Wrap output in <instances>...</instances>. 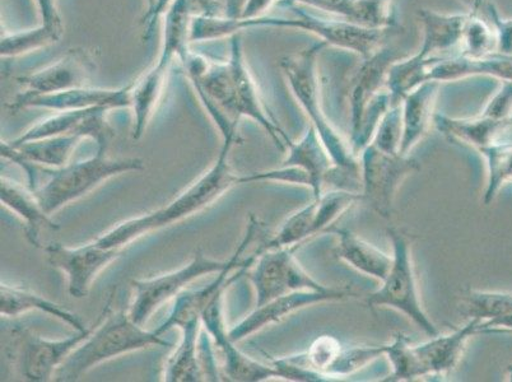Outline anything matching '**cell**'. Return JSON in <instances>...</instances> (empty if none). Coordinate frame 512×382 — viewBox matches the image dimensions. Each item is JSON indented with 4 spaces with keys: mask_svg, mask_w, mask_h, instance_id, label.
Wrapping results in <instances>:
<instances>
[{
    "mask_svg": "<svg viewBox=\"0 0 512 382\" xmlns=\"http://www.w3.org/2000/svg\"><path fill=\"white\" fill-rule=\"evenodd\" d=\"M479 153H482L487 166L483 203L490 206L498 193L506 185L512 184V143L497 142Z\"/></svg>",
    "mask_w": 512,
    "mask_h": 382,
    "instance_id": "obj_35",
    "label": "cell"
},
{
    "mask_svg": "<svg viewBox=\"0 0 512 382\" xmlns=\"http://www.w3.org/2000/svg\"><path fill=\"white\" fill-rule=\"evenodd\" d=\"M200 325H186L181 328V340L175 352L167 360L164 381L197 382L203 381V351L200 342Z\"/></svg>",
    "mask_w": 512,
    "mask_h": 382,
    "instance_id": "obj_31",
    "label": "cell"
},
{
    "mask_svg": "<svg viewBox=\"0 0 512 382\" xmlns=\"http://www.w3.org/2000/svg\"><path fill=\"white\" fill-rule=\"evenodd\" d=\"M512 332V314L501 318L484 321L479 325L478 334Z\"/></svg>",
    "mask_w": 512,
    "mask_h": 382,
    "instance_id": "obj_43",
    "label": "cell"
},
{
    "mask_svg": "<svg viewBox=\"0 0 512 382\" xmlns=\"http://www.w3.org/2000/svg\"><path fill=\"white\" fill-rule=\"evenodd\" d=\"M0 200H2L4 207L11 209L21 220L25 221L27 239L37 248L40 246L41 231L59 230L58 223L51 220L49 214L40 206L34 191L30 188H23L16 181L2 176V180H0Z\"/></svg>",
    "mask_w": 512,
    "mask_h": 382,
    "instance_id": "obj_27",
    "label": "cell"
},
{
    "mask_svg": "<svg viewBox=\"0 0 512 382\" xmlns=\"http://www.w3.org/2000/svg\"><path fill=\"white\" fill-rule=\"evenodd\" d=\"M115 297V291L111 292L105 302L99 318L86 332H77L72 337L50 340L32 333L31 330L17 325L12 332V342L8 347V356L13 361L18 372L26 380L45 382L54 380L55 372L67 360L69 354L79 344L90 337L96 326L109 315Z\"/></svg>",
    "mask_w": 512,
    "mask_h": 382,
    "instance_id": "obj_8",
    "label": "cell"
},
{
    "mask_svg": "<svg viewBox=\"0 0 512 382\" xmlns=\"http://www.w3.org/2000/svg\"><path fill=\"white\" fill-rule=\"evenodd\" d=\"M481 323V320L470 319L468 324L453 333L436 335L418 346L412 344L417 380L451 374L462 361L469 339L478 334Z\"/></svg>",
    "mask_w": 512,
    "mask_h": 382,
    "instance_id": "obj_19",
    "label": "cell"
},
{
    "mask_svg": "<svg viewBox=\"0 0 512 382\" xmlns=\"http://www.w3.org/2000/svg\"><path fill=\"white\" fill-rule=\"evenodd\" d=\"M29 311L45 312L63 323L72 326L76 332H86L87 326L73 312L63 309L44 296L37 295L29 288L2 282L0 287V314L7 318H16Z\"/></svg>",
    "mask_w": 512,
    "mask_h": 382,
    "instance_id": "obj_28",
    "label": "cell"
},
{
    "mask_svg": "<svg viewBox=\"0 0 512 382\" xmlns=\"http://www.w3.org/2000/svg\"><path fill=\"white\" fill-rule=\"evenodd\" d=\"M63 35V27L41 23L35 29L9 32L2 35L0 54L2 58H18L58 43Z\"/></svg>",
    "mask_w": 512,
    "mask_h": 382,
    "instance_id": "obj_34",
    "label": "cell"
},
{
    "mask_svg": "<svg viewBox=\"0 0 512 382\" xmlns=\"http://www.w3.org/2000/svg\"><path fill=\"white\" fill-rule=\"evenodd\" d=\"M230 64L232 87H234V111L235 118L240 121L242 118H249L262 127L269 137L276 143L281 151H287L292 143L273 115L265 106L258 85H256L253 74L246 62L244 46L240 34L231 37Z\"/></svg>",
    "mask_w": 512,
    "mask_h": 382,
    "instance_id": "obj_11",
    "label": "cell"
},
{
    "mask_svg": "<svg viewBox=\"0 0 512 382\" xmlns=\"http://www.w3.org/2000/svg\"><path fill=\"white\" fill-rule=\"evenodd\" d=\"M385 356L388 357L390 365L393 367V372L392 375L386 377L384 381L398 382L417 380L412 343L407 335L400 333L395 335L393 342L386 344Z\"/></svg>",
    "mask_w": 512,
    "mask_h": 382,
    "instance_id": "obj_38",
    "label": "cell"
},
{
    "mask_svg": "<svg viewBox=\"0 0 512 382\" xmlns=\"http://www.w3.org/2000/svg\"><path fill=\"white\" fill-rule=\"evenodd\" d=\"M40 170L48 180L32 191L40 206L51 216L74 200L85 197L111 177L144 170V162L141 158L114 160L106 157V149L97 148L96 155L88 160L67 163L59 169L40 166Z\"/></svg>",
    "mask_w": 512,
    "mask_h": 382,
    "instance_id": "obj_4",
    "label": "cell"
},
{
    "mask_svg": "<svg viewBox=\"0 0 512 382\" xmlns=\"http://www.w3.org/2000/svg\"><path fill=\"white\" fill-rule=\"evenodd\" d=\"M111 110L106 107H91V109L60 111L50 118L40 121L12 141L21 144L37 139L58 137V135H79L91 138L102 149H107L114 130L107 121Z\"/></svg>",
    "mask_w": 512,
    "mask_h": 382,
    "instance_id": "obj_13",
    "label": "cell"
},
{
    "mask_svg": "<svg viewBox=\"0 0 512 382\" xmlns=\"http://www.w3.org/2000/svg\"><path fill=\"white\" fill-rule=\"evenodd\" d=\"M335 235L338 237L335 255L339 259L365 276L375 278L380 282L384 281L392 267L393 255L384 253L383 250L376 248L351 231L337 230Z\"/></svg>",
    "mask_w": 512,
    "mask_h": 382,
    "instance_id": "obj_29",
    "label": "cell"
},
{
    "mask_svg": "<svg viewBox=\"0 0 512 382\" xmlns=\"http://www.w3.org/2000/svg\"><path fill=\"white\" fill-rule=\"evenodd\" d=\"M202 324L206 332L211 335L216 342L217 348L223 356V371H225L226 380L239 382H260L271 379H281L276 367L273 365H264L245 353H242L235 346L226 332L222 316V296L208 306L203 314Z\"/></svg>",
    "mask_w": 512,
    "mask_h": 382,
    "instance_id": "obj_17",
    "label": "cell"
},
{
    "mask_svg": "<svg viewBox=\"0 0 512 382\" xmlns=\"http://www.w3.org/2000/svg\"><path fill=\"white\" fill-rule=\"evenodd\" d=\"M460 55L472 59H482L498 53V36L495 25L479 12H469L465 21Z\"/></svg>",
    "mask_w": 512,
    "mask_h": 382,
    "instance_id": "obj_33",
    "label": "cell"
},
{
    "mask_svg": "<svg viewBox=\"0 0 512 382\" xmlns=\"http://www.w3.org/2000/svg\"><path fill=\"white\" fill-rule=\"evenodd\" d=\"M36 3L37 8H39L41 18H43V23H46V25L63 27L62 18L59 16L55 0H36Z\"/></svg>",
    "mask_w": 512,
    "mask_h": 382,
    "instance_id": "obj_42",
    "label": "cell"
},
{
    "mask_svg": "<svg viewBox=\"0 0 512 382\" xmlns=\"http://www.w3.org/2000/svg\"><path fill=\"white\" fill-rule=\"evenodd\" d=\"M440 83L425 82L407 93L402 100L403 137L400 155L409 156L412 149L430 132L435 123V107Z\"/></svg>",
    "mask_w": 512,
    "mask_h": 382,
    "instance_id": "obj_22",
    "label": "cell"
},
{
    "mask_svg": "<svg viewBox=\"0 0 512 382\" xmlns=\"http://www.w3.org/2000/svg\"><path fill=\"white\" fill-rule=\"evenodd\" d=\"M316 211H318V202L314 199L313 202L301 208L300 211L291 214L279 228L276 236L259 246L253 254L254 258L265 250L293 248V246L299 248L311 237L319 235L318 227H316Z\"/></svg>",
    "mask_w": 512,
    "mask_h": 382,
    "instance_id": "obj_32",
    "label": "cell"
},
{
    "mask_svg": "<svg viewBox=\"0 0 512 382\" xmlns=\"http://www.w3.org/2000/svg\"><path fill=\"white\" fill-rule=\"evenodd\" d=\"M361 203L384 218L392 216L395 195L403 181L420 171L409 156L389 155L369 144L360 155Z\"/></svg>",
    "mask_w": 512,
    "mask_h": 382,
    "instance_id": "obj_9",
    "label": "cell"
},
{
    "mask_svg": "<svg viewBox=\"0 0 512 382\" xmlns=\"http://www.w3.org/2000/svg\"><path fill=\"white\" fill-rule=\"evenodd\" d=\"M481 115L497 120L512 119V82L502 81Z\"/></svg>",
    "mask_w": 512,
    "mask_h": 382,
    "instance_id": "obj_39",
    "label": "cell"
},
{
    "mask_svg": "<svg viewBox=\"0 0 512 382\" xmlns=\"http://www.w3.org/2000/svg\"><path fill=\"white\" fill-rule=\"evenodd\" d=\"M488 18L496 27L498 36V53L512 55V20H505L493 6L488 7Z\"/></svg>",
    "mask_w": 512,
    "mask_h": 382,
    "instance_id": "obj_40",
    "label": "cell"
},
{
    "mask_svg": "<svg viewBox=\"0 0 512 382\" xmlns=\"http://www.w3.org/2000/svg\"><path fill=\"white\" fill-rule=\"evenodd\" d=\"M239 142V134L227 135L223 138V144L214 165L206 174L199 177L194 184L179 194L178 197L144 216L132 218V220L119 223L113 230L95 241L105 248L124 249L133 241L153 231L169 227L185 220L193 214L203 211L220 199L232 186L239 184V177L231 169L230 152L234 144Z\"/></svg>",
    "mask_w": 512,
    "mask_h": 382,
    "instance_id": "obj_1",
    "label": "cell"
},
{
    "mask_svg": "<svg viewBox=\"0 0 512 382\" xmlns=\"http://www.w3.org/2000/svg\"><path fill=\"white\" fill-rule=\"evenodd\" d=\"M400 59L397 49L383 46L371 57L363 59L360 69L353 79L349 105H351V132L360 125L362 116L372 101L381 92L388 90L386 82L390 67Z\"/></svg>",
    "mask_w": 512,
    "mask_h": 382,
    "instance_id": "obj_20",
    "label": "cell"
},
{
    "mask_svg": "<svg viewBox=\"0 0 512 382\" xmlns=\"http://www.w3.org/2000/svg\"><path fill=\"white\" fill-rule=\"evenodd\" d=\"M327 46L319 41L309 48L286 55L279 60V68L335 165L358 169L360 160L353 153L351 144L333 127L324 111L318 58Z\"/></svg>",
    "mask_w": 512,
    "mask_h": 382,
    "instance_id": "obj_2",
    "label": "cell"
},
{
    "mask_svg": "<svg viewBox=\"0 0 512 382\" xmlns=\"http://www.w3.org/2000/svg\"><path fill=\"white\" fill-rule=\"evenodd\" d=\"M82 139L79 135H58L21 144L2 142L0 153L8 161L23 160L36 166L59 169L67 165Z\"/></svg>",
    "mask_w": 512,
    "mask_h": 382,
    "instance_id": "obj_26",
    "label": "cell"
},
{
    "mask_svg": "<svg viewBox=\"0 0 512 382\" xmlns=\"http://www.w3.org/2000/svg\"><path fill=\"white\" fill-rule=\"evenodd\" d=\"M297 249L293 246L265 250L256 256L248 274L255 288L256 306L288 293L327 290L302 268L295 255Z\"/></svg>",
    "mask_w": 512,
    "mask_h": 382,
    "instance_id": "obj_10",
    "label": "cell"
},
{
    "mask_svg": "<svg viewBox=\"0 0 512 382\" xmlns=\"http://www.w3.org/2000/svg\"><path fill=\"white\" fill-rule=\"evenodd\" d=\"M254 260L250 258L241 260V262L232 264L231 267L222 270L217 274L208 286L198 288V290H185L175 297L174 306H172L169 318L158 328L153 330L160 337H164L167 332L174 328H184L186 325L202 324L204 312L218 296H222L227 286L239 279L242 274L248 272ZM203 325V324H202Z\"/></svg>",
    "mask_w": 512,
    "mask_h": 382,
    "instance_id": "obj_18",
    "label": "cell"
},
{
    "mask_svg": "<svg viewBox=\"0 0 512 382\" xmlns=\"http://www.w3.org/2000/svg\"><path fill=\"white\" fill-rule=\"evenodd\" d=\"M174 0H153L150 4V11L144 16L142 23L144 26V39L148 40L152 36L153 29L161 16H165L169 11Z\"/></svg>",
    "mask_w": 512,
    "mask_h": 382,
    "instance_id": "obj_41",
    "label": "cell"
},
{
    "mask_svg": "<svg viewBox=\"0 0 512 382\" xmlns=\"http://www.w3.org/2000/svg\"><path fill=\"white\" fill-rule=\"evenodd\" d=\"M356 297V293L344 290V288H327L324 291H299L288 293V295L274 298L267 304L256 306V309L236 324L228 332V337L232 342H241L250 335L259 332L265 326L278 323L293 312L305 309L307 306L325 304V302H335L347 300V298Z\"/></svg>",
    "mask_w": 512,
    "mask_h": 382,
    "instance_id": "obj_15",
    "label": "cell"
},
{
    "mask_svg": "<svg viewBox=\"0 0 512 382\" xmlns=\"http://www.w3.org/2000/svg\"><path fill=\"white\" fill-rule=\"evenodd\" d=\"M130 87L105 90V88L79 87L73 90L49 93V95H23L20 93L9 105L12 111L27 109H45L60 113V111L91 109V107H106L111 111L130 109Z\"/></svg>",
    "mask_w": 512,
    "mask_h": 382,
    "instance_id": "obj_16",
    "label": "cell"
},
{
    "mask_svg": "<svg viewBox=\"0 0 512 382\" xmlns=\"http://www.w3.org/2000/svg\"><path fill=\"white\" fill-rule=\"evenodd\" d=\"M435 127L450 141L476 148L478 152L502 141V135L510 129L512 119L497 120L479 114L476 118H450L444 114L435 115Z\"/></svg>",
    "mask_w": 512,
    "mask_h": 382,
    "instance_id": "obj_24",
    "label": "cell"
},
{
    "mask_svg": "<svg viewBox=\"0 0 512 382\" xmlns=\"http://www.w3.org/2000/svg\"><path fill=\"white\" fill-rule=\"evenodd\" d=\"M388 236L393 246V263L388 276L381 282L379 290L367 297L370 307H389L402 312L404 316L430 337L439 335V329L428 318L418 291L416 270H414L411 244L407 236L389 228Z\"/></svg>",
    "mask_w": 512,
    "mask_h": 382,
    "instance_id": "obj_7",
    "label": "cell"
},
{
    "mask_svg": "<svg viewBox=\"0 0 512 382\" xmlns=\"http://www.w3.org/2000/svg\"><path fill=\"white\" fill-rule=\"evenodd\" d=\"M148 3L152 4V3H153V0H148Z\"/></svg>",
    "mask_w": 512,
    "mask_h": 382,
    "instance_id": "obj_45",
    "label": "cell"
},
{
    "mask_svg": "<svg viewBox=\"0 0 512 382\" xmlns=\"http://www.w3.org/2000/svg\"><path fill=\"white\" fill-rule=\"evenodd\" d=\"M276 2L277 0H246L242 12L248 18L264 16L265 11H268Z\"/></svg>",
    "mask_w": 512,
    "mask_h": 382,
    "instance_id": "obj_44",
    "label": "cell"
},
{
    "mask_svg": "<svg viewBox=\"0 0 512 382\" xmlns=\"http://www.w3.org/2000/svg\"><path fill=\"white\" fill-rule=\"evenodd\" d=\"M423 29V43L416 57L421 60L436 58L441 51H449L460 45L462 34L467 21V15H444L421 9L418 12Z\"/></svg>",
    "mask_w": 512,
    "mask_h": 382,
    "instance_id": "obj_30",
    "label": "cell"
},
{
    "mask_svg": "<svg viewBox=\"0 0 512 382\" xmlns=\"http://www.w3.org/2000/svg\"><path fill=\"white\" fill-rule=\"evenodd\" d=\"M121 250L123 249L105 248L96 241L79 248H68L55 242L46 246L45 253L51 267L62 270L67 276L71 296L83 298L88 295L97 274L118 259Z\"/></svg>",
    "mask_w": 512,
    "mask_h": 382,
    "instance_id": "obj_12",
    "label": "cell"
},
{
    "mask_svg": "<svg viewBox=\"0 0 512 382\" xmlns=\"http://www.w3.org/2000/svg\"><path fill=\"white\" fill-rule=\"evenodd\" d=\"M287 151L282 166H296L306 171L313 181L311 191L314 199L320 198L328 189L329 177L335 163L313 125L309 124L300 141L292 142Z\"/></svg>",
    "mask_w": 512,
    "mask_h": 382,
    "instance_id": "obj_23",
    "label": "cell"
},
{
    "mask_svg": "<svg viewBox=\"0 0 512 382\" xmlns=\"http://www.w3.org/2000/svg\"><path fill=\"white\" fill-rule=\"evenodd\" d=\"M96 60L90 50H68L57 62L34 73L17 78L23 95H49L73 88L86 87L96 71Z\"/></svg>",
    "mask_w": 512,
    "mask_h": 382,
    "instance_id": "obj_14",
    "label": "cell"
},
{
    "mask_svg": "<svg viewBox=\"0 0 512 382\" xmlns=\"http://www.w3.org/2000/svg\"><path fill=\"white\" fill-rule=\"evenodd\" d=\"M290 9L293 17L262 16L253 20H240V30L255 27H277V29H296L309 32L319 41L334 48L352 51L362 59L371 57L375 51L383 48L385 37L390 30L366 29L348 21L332 16L321 17L300 4H283Z\"/></svg>",
    "mask_w": 512,
    "mask_h": 382,
    "instance_id": "obj_6",
    "label": "cell"
},
{
    "mask_svg": "<svg viewBox=\"0 0 512 382\" xmlns=\"http://www.w3.org/2000/svg\"><path fill=\"white\" fill-rule=\"evenodd\" d=\"M171 62L157 59V63L151 69L144 72L136 81L130 83V109L134 111L133 139L142 138L146 132L153 114L160 102L162 93L166 86V79L169 76Z\"/></svg>",
    "mask_w": 512,
    "mask_h": 382,
    "instance_id": "obj_25",
    "label": "cell"
},
{
    "mask_svg": "<svg viewBox=\"0 0 512 382\" xmlns=\"http://www.w3.org/2000/svg\"><path fill=\"white\" fill-rule=\"evenodd\" d=\"M403 137L402 102L386 110L377 125L370 144L389 155H400V143ZM403 156V155H402Z\"/></svg>",
    "mask_w": 512,
    "mask_h": 382,
    "instance_id": "obj_37",
    "label": "cell"
},
{
    "mask_svg": "<svg viewBox=\"0 0 512 382\" xmlns=\"http://www.w3.org/2000/svg\"><path fill=\"white\" fill-rule=\"evenodd\" d=\"M465 309L470 319L484 321L512 314V293L470 290L465 293Z\"/></svg>",
    "mask_w": 512,
    "mask_h": 382,
    "instance_id": "obj_36",
    "label": "cell"
},
{
    "mask_svg": "<svg viewBox=\"0 0 512 382\" xmlns=\"http://www.w3.org/2000/svg\"><path fill=\"white\" fill-rule=\"evenodd\" d=\"M300 4L366 29L390 30L395 25L393 0H277Z\"/></svg>",
    "mask_w": 512,
    "mask_h": 382,
    "instance_id": "obj_21",
    "label": "cell"
},
{
    "mask_svg": "<svg viewBox=\"0 0 512 382\" xmlns=\"http://www.w3.org/2000/svg\"><path fill=\"white\" fill-rule=\"evenodd\" d=\"M256 230H258V221L251 217L248 231L230 259H212L204 254L202 249H197L193 259L183 268L162 274V276L133 281L134 300L128 311L130 318L134 323L143 325L151 318L153 312L160 309L171 298L179 296L190 283L204 276L221 273L232 264L241 262V256L253 241Z\"/></svg>",
    "mask_w": 512,
    "mask_h": 382,
    "instance_id": "obj_5",
    "label": "cell"
},
{
    "mask_svg": "<svg viewBox=\"0 0 512 382\" xmlns=\"http://www.w3.org/2000/svg\"><path fill=\"white\" fill-rule=\"evenodd\" d=\"M171 346L169 340L155 332H147L134 323L129 312L123 310L106 316L85 342L69 354L67 360L55 372L54 380L76 381L91 368L111 358L123 356L144 348Z\"/></svg>",
    "mask_w": 512,
    "mask_h": 382,
    "instance_id": "obj_3",
    "label": "cell"
}]
</instances>
